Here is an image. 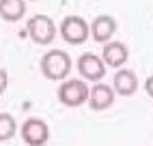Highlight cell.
Listing matches in <instances>:
<instances>
[{"mask_svg":"<svg viewBox=\"0 0 153 146\" xmlns=\"http://www.w3.org/2000/svg\"><path fill=\"white\" fill-rule=\"evenodd\" d=\"M71 58L67 52L63 49H50L41 56V62H39V69H41L43 77L50 82H63L67 80L69 71H71Z\"/></svg>","mask_w":153,"mask_h":146,"instance_id":"obj_1","label":"cell"},{"mask_svg":"<svg viewBox=\"0 0 153 146\" xmlns=\"http://www.w3.org/2000/svg\"><path fill=\"white\" fill-rule=\"evenodd\" d=\"M26 30H28V37L33 39V43L37 45H50L56 37V24L52 22V17H48L43 13H37L28 19L26 24Z\"/></svg>","mask_w":153,"mask_h":146,"instance_id":"obj_2","label":"cell"},{"mask_svg":"<svg viewBox=\"0 0 153 146\" xmlns=\"http://www.w3.org/2000/svg\"><path fill=\"white\" fill-rule=\"evenodd\" d=\"M56 95H58V101L63 103V105H67V108H80L88 99V86H86V82L78 80V77L67 80V82L63 80V84L58 86Z\"/></svg>","mask_w":153,"mask_h":146,"instance_id":"obj_3","label":"cell"},{"mask_svg":"<svg viewBox=\"0 0 153 146\" xmlns=\"http://www.w3.org/2000/svg\"><path fill=\"white\" fill-rule=\"evenodd\" d=\"M58 32H60V37H63L65 43H69V45H82L84 41L88 39V35H91V28H88V24L80 15H67L63 22H60Z\"/></svg>","mask_w":153,"mask_h":146,"instance_id":"obj_4","label":"cell"},{"mask_svg":"<svg viewBox=\"0 0 153 146\" xmlns=\"http://www.w3.org/2000/svg\"><path fill=\"white\" fill-rule=\"evenodd\" d=\"M19 135L28 146H43L50 140V127L43 118H28L19 129Z\"/></svg>","mask_w":153,"mask_h":146,"instance_id":"obj_5","label":"cell"},{"mask_svg":"<svg viewBox=\"0 0 153 146\" xmlns=\"http://www.w3.org/2000/svg\"><path fill=\"white\" fill-rule=\"evenodd\" d=\"M76 67L80 71V75H82L84 80H88V82H101L104 75H106V69H108L106 62L101 60L97 54H91V52H86V54H82L78 58Z\"/></svg>","mask_w":153,"mask_h":146,"instance_id":"obj_6","label":"cell"},{"mask_svg":"<svg viewBox=\"0 0 153 146\" xmlns=\"http://www.w3.org/2000/svg\"><path fill=\"white\" fill-rule=\"evenodd\" d=\"M114 88L110 84H104V82H97L93 88H88V108L93 112H106L114 105Z\"/></svg>","mask_w":153,"mask_h":146,"instance_id":"obj_7","label":"cell"},{"mask_svg":"<svg viewBox=\"0 0 153 146\" xmlns=\"http://www.w3.org/2000/svg\"><path fill=\"white\" fill-rule=\"evenodd\" d=\"M88 28H91V37H93L97 43H108V41L114 37L119 24L112 15H97L93 22L88 24Z\"/></svg>","mask_w":153,"mask_h":146,"instance_id":"obj_8","label":"cell"},{"mask_svg":"<svg viewBox=\"0 0 153 146\" xmlns=\"http://www.w3.org/2000/svg\"><path fill=\"white\" fill-rule=\"evenodd\" d=\"M129 58V49L125 43L121 41H108L104 43V49H101V60L106 62V67L112 69H121Z\"/></svg>","mask_w":153,"mask_h":146,"instance_id":"obj_9","label":"cell"},{"mask_svg":"<svg viewBox=\"0 0 153 146\" xmlns=\"http://www.w3.org/2000/svg\"><path fill=\"white\" fill-rule=\"evenodd\" d=\"M112 88H114V92L119 97H131L138 90V77H136V73L131 69H123V67H121L114 73V77H112Z\"/></svg>","mask_w":153,"mask_h":146,"instance_id":"obj_10","label":"cell"},{"mask_svg":"<svg viewBox=\"0 0 153 146\" xmlns=\"http://www.w3.org/2000/svg\"><path fill=\"white\" fill-rule=\"evenodd\" d=\"M26 15V0H0V17L4 22H19Z\"/></svg>","mask_w":153,"mask_h":146,"instance_id":"obj_11","label":"cell"},{"mask_svg":"<svg viewBox=\"0 0 153 146\" xmlns=\"http://www.w3.org/2000/svg\"><path fill=\"white\" fill-rule=\"evenodd\" d=\"M15 133H17L15 118L11 116V114H7V112H0V142L11 140Z\"/></svg>","mask_w":153,"mask_h":146,"instance_id":"obj_12","label":"cell"},{"mask_svg":"<svg viewBox=\"0 0 153 146\" xmlns=\"http://www.w3.org/2000/svg\"><path fill=\"white\" fill-rule=\"evenodd\" d=\"M7 86H9V75H7V71L0 67V95L7 90Z\"/></svg>","mask_w":153,"mask_h":146,"instance_id":"obj_13","label":"cell"},{"mask_svg":"<svg viewBox=\"0 0 153 146\" xmlns=\"http://www.w3.org/2000/svg\"><path fill=\"white\" fill-rule=\"evenodd\" d=\"M145 90H147V95L153 99V75L147 77V82H145Z\"/></svg>","mask_w":153,"mask_h":146,"instance_id":"obj_14","label":"cell"},{"mask_svg":"<svg viewBox=\"0 0 153 146\" xmlns=\"http://www.w3.org/2000/svg\"><path fill=\"white\" fill-rule=\"evenodd\" d=\"M33 2H35V0H33Z\"/></svg>","mask_w":153,"mask_h":146,"instance_id":"obj_15","label":"cell"}]
</instances>
